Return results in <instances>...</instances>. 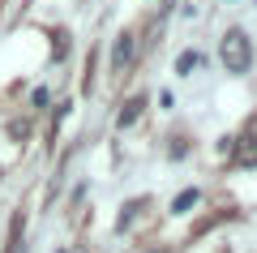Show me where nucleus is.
I'll return each mask as SVG.
<instances>
[{"label": "nucleus", "instance_id": "1", "mask_svg": "<svg viewBox=\"0 0 257 253\" xmlns=\"http://www.w3.org/2000/svg\"><path fill=\"white\" fill-rule=\"evenodd\" d=\"M219 56L227 64V73H248V64H253V39L244 30H227L223 43H219Z\"/></svg>", "mask_w": 257, "mask_h": 253}, {"label": "nucleus", "instance_id": "2", "mask_svg": "<svg viewBox=\"0 0 257 253\" xmlns=\"http://www.w3.org/2000/svg\"><path fill=\"white\" fill-rule=\"evenodd\" d=\"M133 47H138V43H133V30H124V35H116V43H111V73H124L128 69V64H133Z\"/></svg>", "mask_w": 257, "mask_h": 253}, {"label": "nucleus", "instance_id": "3", "mask_svg": "<svg viewBox=\"0 0 257 253\" xmlns=\"http://www.w3.org/2000/svg\"><path fill=\"white\" fill-rule=\"evenodd\" d=\"M22 223H26V215H13V227H9V249H5V253H26V244H22Z\"/></svg>", "mask_w": 257, "mask_h": 253}, {"label": "nucleus", "instance_id": "4", "mask_svg": "<svg viewBox=\"0 0 257 253\" xmlns=\"http://www.w3.org/2000/svg\"><path fill=\"white\" fill-rule=\"evenodd\" d=\"M142 108H146L142 99H128V103H124V112H120V129H128V125H133V120L142 116Z\"/></svg>", "mask_w": 257, "mask_h": 253}, {"label": "nucleus", "instance_id": "5", "mask_svg": "<svg viewBox=\"0 0 257 253\" xmlns=\"http://www.w3.org/2000/svg\"><path fill=\"white\" fill-rule=\"evenodd\" d=\"M197 198H202V193H197V189H184L180 198L172 202V210H189V206H197Z\"/></svg>", "mask_w": 257, "mask_h": 253}, {"label": "nucleus", "instance_id": "6", "mask_svg": "<svg viewBox=\"0 0 257 253\" xmlns=\"http://www.w3.org/2000/svg\"><path fill=\"white\" fill-rule=\"evenodd\" d=\"M189 69H197V52H184L180 60H176V73H189Z\"/></svg>", "mask_w": 257, "mask_h": 253}, {"label": "nucleus", "instance_id": "7", "mask_svg": "<svg viewBox=\"0 0 257 253\" xmlns=\"http://www.w3.org/2000/svg\"><path fill=\"white\" fill-rule=\"evenodd\" d=\"M26 133H30V125H26V120H13V125H9V137H18V142H22Z\"/></svg>", "mask_w": 257, "mask_h": 253}, {"label": "nucleus", "instance_id": "8", "mask_svg": "<svg viewBox=\"0 0 257 253\" xmlns=\"http://www.w3.org/2000/svg\"><path fill=\"white\" fill-rule=\"evenodd\" d=\"M142 253H176V249H163V244H155V249H142Z\"/></svg>", "mask_w": 257, "mask_h": 253}]
</instances>
